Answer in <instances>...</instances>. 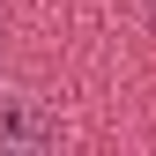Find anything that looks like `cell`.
<instances>
[{
  "label": "cell",
  "instance_id": "6da1fadb",
  "mask_svg": "<svg viewBox=\"0 0 156 156\" xmlns=\"http://www.w3.org/2000/svg\"><path fill=\"white\" fill-rule=\"evenodd\" d=\"M60 149V119L37 97H0V156H45Z\"/></svg>",
  "mask_w": 156,
  "mask_h": 156
}]
</instances>
